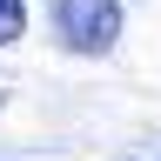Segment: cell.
<instances>
[{"mask_svg": "<svg viewBox=\"0 0 161 161\" xmlns=\"http://www.w3.org/2000/svg\"><path fill=\"white\" fill-rule=\"evenodd\" d=\"M20 27H27V7H20V0H0V47H7Z\"/></svg>", "mask_w": 161, "mask_h": 161, "instance_id": "obj_2", "label": "cell"}, {"mask_svg": "<svg viewBox=\"0 0 161 161\" xmlns=\"http://www.w3.org/2000/svg\"><path fill=\"white\" fill-rule=\"evenodd\" d=\"M54 27L67 54H108L121 40V0H54Z\"/></svg>", "mask_w": 161, "mask_h": 161, "instance_id": "obj_1", "label": "cell"}]
</instances>
